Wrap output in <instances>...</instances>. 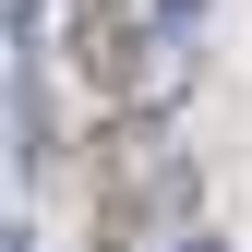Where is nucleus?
<instances>
[{
	"label": "nucleus",
	"instance_id": "nucleus-1",
	"mask_svg": "<svg viewBox=\"0 0 252 252\" xmlns=\"http://www.w3.org/2000/svg\"><path fill=\"white\" fill-rule=\"evenodd\" d=\"M204 36V0H144V48H192Z\"/></svg>",
	"mask_w": 252,
	"mask_h": 252
},
{
	"label": "nucleus",
	"instance_id": "nucleus-2",
	"mask_svg": "<svg viewBox=\"0 0 252 252\" xmlns=\"http://www.w3.org/2000/svg\"><path fill=\"white\" fill-rule=\"evenodd\" d=\"M180 252H216V228H192V240H180Z\"/></svg>",
	"mask_w": 252,
	"mask_h": 252
}]
</instances>
